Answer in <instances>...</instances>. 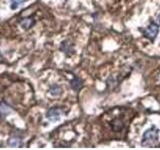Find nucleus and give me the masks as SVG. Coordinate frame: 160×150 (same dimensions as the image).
<instances>
[{"label": "nucleus", "instance_id": "nucleus-1", "mask_svg": "<svg viewBox=\"0 0 160 150\" xmlns=\"http://www.w3.org/2000/svg\"><path fill=\"white\" fill-rule=\"evenodd\" d=\"M158 142V129L156 127H151L147 129L143 134L141 143L145 147H152Z\"/></svg>", "mask_w": 160, "mask_h": 150}, {"label": "nucleus", "instance_id": "nucleus-2", "mask_svg": "<svg viewBox=\"0 0 160 150\" xmlns=\"http://www.w3.org/2000/svg\"><path fill=\"white\" fill-rule=\"evenodd\" d=\"M158 31H159V27L158 25L154 23V22H152V23L149 24V26L145 29V31H144V34L147 37V38H149L151 40H153L156 36L158 34Z\"/></svg>", "mask_w": 160, "mask_h": 150}, {"label": "nucleus", "instance_id": "nucleus-3", "mask_svg": "<svg viewBox=\"0 0 160 150\" xmlns=\"http://www.w3.org/2000/svg\"><path fill=\"white\" fill-rule=\"evenodd\" d=\"M60 116H61V110L57 107L50 108L46 113V118L51 120V121H57V120H59Z\"/></svg>", "mask_w": 160, "mask_h": 150}, {"label": "nucleus", "instance_id": "nucleus-4", "mask_svg": "<svg viewBox=\"0 0 160 150\" xmlns=\"http://www.w3.org/2000/svg\"><path fill=\"white\" fill-rule=\"evenodd\" d=\"M34 23H35V21H34L33 18H31V17L24 18V19L20 22V26L24 30H28V29H30L32 27V26L34 25Z\"/></svg>", "mask_w": 160, "mask_h": 150}, {"label": "nucleus", "instance_id": "nucleus-5", "mask_svg": "<svg viewBox=\"0 0 160 150\" xmlns=\"http://www.w3.org/2000/svg\"><path fill=\"white\" fill-rule=\"evenodd\" d=\"M49 93H50L52 96H59L61 95L62 89L58 85H52L50 86V88H49Z\"/></svg>", "mask_w": 160, "mask_h": 150}, {"label": "nucleus", "instance_id": "nucleus-6", "mask_svg": "<svg viewBox=\"0 0 160 150\" xmlns=\"http://www.w3.org/2000/svg\"><path fill=\"white\" fill-rule=\"evenodd\" d=\"M71 86H72V88H73L74 90H79L80 87L82 86V81L80 80L79 78L75 77L74 79L71 81Z\"/></svg>", "mask_w": 160, "mask_h": 150}, {"label": "nucleus", "instance_id": "nucleus-7", "mask_svg": "<svg viewBox=\"0 0 160 150\" xmlns=\"http://www.w3.org/2000/svg\"><path fill=\"white\" fill-rule=\"evenodd\" d=\"M11 111V109L8 107V105H6L5 103H0V114L5 116L9 113V112Z\"/></svg>", "mask_w": 160, "mask_h": 150}, {"label": "nucleus", "instance_id": "nucleus-8", "mask_svg": "<svg viewBox=\"0 0 160 150\" xmlns=\"http://www.w3.org/2000/svg\"><path fill=\"white\" fill-rule=\"evenodd\" d=\"M25 1H26V0H11V2H10V8L13 9V10L16 9L21 4H23Z\"/></svg>", "mask_w": 160, "mask_h": 150}, {"label": "nucleus", "instance_id": "nucleus-9", "mask_svg": "<svg viewBox=\"0 0 160 150\" xmlns=\"http://www.w3.org/2000/svg\"><path fill=\"white\" fill-rule=\"evenodd\" d=\"M9 145L13 146V147H16V146H19L21 144V141H20V138L18 137H11L9 141H8Z\"/></svg>", "mask_w": 160, "mask_h": 150}, {"label": "nucleus", "instance_id": "nucleus-10", "mask_svg": "<svg viewBox=\"0 0 160 150\" xmlns=\"http://www.w3.org/2000/svg\"><path fill=\"white\" fill-rule=\"evenodd\" d=\"M157 21H158V23L160 24V14L158 15V17H157Z\"/></svg>", "mask_w": 160, "mask_h": 150}]
</instances>
